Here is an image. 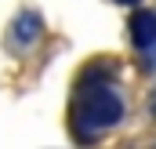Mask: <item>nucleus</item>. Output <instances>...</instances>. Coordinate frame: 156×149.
Wrapping results in <instances>:
<instances>
[{
    "label": "nucleus",
    "instance_id": "f257e3e1",
    "mask_svg": "<svg viewBox=\"0 0 156 149\" xmlns=\"http://www.w3.org/2000/svg\"><path fill=\"white\" fill-rule=\"evenodd\" d=\"M120 120H123V98L113 87V66L102 69V62H94L76 80V98H73V113H69V127H73L76 142H94L102 131L116 127Z\"/></svg>",
    "mask_w": 156,
    "mask_h": 149
},
{
    "label": "nucleus",
    "instance_id": "f03ea898",
    "mask_svg": "<svg viewBox=\"0 0 156 149\" xmlns=\"http://www.w3.org/2000/svg\"><path fill=\"white\" fill-rule=\"evenodd\" d=\"M44 33V18H40L37 11H22V15H15V22H11V47L15 51H26V47H33Z\"/></svg>",
    "mask_w": 156,
    "mask_h": 149
},
{
    "label": "nucleus",
    "instance_id": "7ed1b4c3",
    "mask_svg": "<svg viewBox=\"0 0 156 149\" xmlns=\"http://www.w3.org/2000/svg\"><path fill=\"white\" fill-rule=\"evenodd\" d=\"M127 37L134 47H153L156 44V11H145V7H138L134 15H131V22H127Z\"/></svg>",
    "mask_w": 156,
    "mask_h": 149
},
{
    "label": "nucleus",
    "instance_id": "20e7f679",
    "mask_svg": "<svg viewBox=\"0 0 156 149\" xmlns=\"http://www.w3.org/2000/svg\"><path fill=\"white\" fill-rule=\"evenodd\" d=\"M149 113L156 116V91H153V98H149Z\"/></svg>",
    "mask_w": 156,
    "mask_h": 149
},
{
    "label": "nucleus",
    "instance_id": "39448f33",
    "mask_svg": "<svg viewBox=\"0 0 156 149\" xmlns=\"http://www.w3.org/2000/svg\"><path fill=\"white\" fill-rule=\"evenodd\" d=\"M116 4H123V7H131V4H138V0H116Z\"/></svg>",
    "mask_w": 156,
    "mask_h": 149
}]
</instances>
